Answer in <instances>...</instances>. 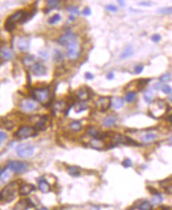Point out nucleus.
Segmentation results:
<instances>
[{
  "instance_id": "obj_47",
  "label": "nucleus",
  "mask_w": 172,
  "mask_h": 210,
  "mask_svg": "<svg viewBox=\"0 0 172 210\" xmlns=\"http://www.w3.org/2000/svg\"><path fill=\"white\" fill-rule=\"evenodd\" d=\"M106 77H107V79H109V80L113 79V77H114V74H113V72H109V73L107 74Z\"/></svg>"
},
{
  "instance_id": "obj_18",
  "label": "nucleus",
  "mask_w": 172,
  "mask_h": 210,
  "mask_svg": "<svg viewBox=\"0 0 172 210\" xmlns=\"http://www.w3.org/2000/svg\"><path fill=\"white\" fill-rule=\"evenodd\" d=\"M38 187L43 193H48L50 190V185L44 179L38 180Z\"/></svg>"
},
{
  "instance_id": "obj_42",
  "label": "nucleus",
  "mask_w": 172,
  "mask_h": 210,
  "mask_svg": "<svg viewBox=\"0 0 172 210\" xmlns=\"http://www.w3.org/2000/svg\"><path fill=\"white\" fill-rule=\"evenodd\" d=\"M106 9L109 11H111V12H116V11H118V7L111 4L107 5Z\"/></svg>"
},
{
  "instance_id": "obj_46",
  "label": "nucleus",
  "mask_w": 172,
  "mask_h": 210,
  "mask_svg": "<svg viewBox=\"0 0 172 210\" xmlns=\"http://www.w3.org/2000/svg\"><path fill=\"white\" fill-rule=\"evenodd\" d=\"M85 77H86V79L92 80L94 79V75L91 73H90V72H86V73L85 74Z\"/></svg>"
},
{
  "instance_id": "obj_11",
  "label": "nucleus",
  "mask_w": 172,
  "mask_h": 210,
  "mask_svg": "<svg viewBox=\"0 0 172 210\" xmlns=\"http://www.w3.org/2000/svg\"><path fill=\"white\" fill-rule=\"evenodd\" d=\"M30 71L35 76L41 77L47 74V68L40 63H35L30 66Z\"/></svg>"
},
{
  "instance_id": "obj_4",
  "label": "nucleus",
  "mask_w": 172,
  "mask_h": 210,
  "mask_svg": "<svg viewBox=\"0 0 172 210\" xmlns=\"http://www.w3.org/2000/svg\"><path fill=\"white\" fill-rule=\"evenodd\" d=\"M17 182H12L8 185H6L1 191V194H0L1 202L8 203L13 201L15 197V192L17 190Z\"/></svg>"
},
{
  "instance_id": "obj_33",
  "label": "nucleus",
  "mask_w": 172,
  "mask_h": 210,
  "mask_svg": "<svg viewBox=\"0 0 172 210\" xmlns=\"http://www.w3.org/2000/svg\"><path fill=\"white\" fill-rule=\"evenodd\" d=\"M144 99L147 103H151L152 101V99H153V93L151 91H147L145 92L144 96Z\"/></svg>"
},
{
  "instance_id": "obj_12",
  "label": "nucleus",
  "mask_w": 172,
  "mask_h": 210,
  "mask_svg": "<svg viewBox=\"0 0 172 210\" xmlns=\"http://www.w3.org/2000/svg\"><path fill=\"white\" fill-rule=\"evenodd\" d=\"M34 207V205L33 204L29 198L26 199L20 200L17 204L15 205L13 209L14 210H26L29 207Z\"/></svg>"
},
{
  "instance_id": "obj_15",
  "label": "nucleus",
  "mask_w": 172,
  "mask_h": 210,
  "mask_svg": "<svg viewBox=\"0 0 172 210\" xmlns=\"http://www.w3.org/2000/svg\"><path fill=\"white\" fill-rule=\"evenodd\" d=\"M14 57V52L11 50V48H6V47H2L1 48V58L6 62V61H10Z\"/></svg>"
},
{
  "instance_id": "obj_34",
  "label": "nucleus",
  "mask_w": 172,
  "mask_h": 210,
  "mask_svg": "<svg viewBox=\"0 0 172 210\" xmlns=\"http://www.w3.org/2000/svg\"><path fill=\"white\" fill-rule=\"evenodd\" d=\"M158 13L162 14H172V7H165V8H161L157 11Z\"/></svg>"
},
{
  "instance_id": "obj_50",
  "label": "nucleus",
  "mask_w": 172,
  "mask_h": 210,
  "mask_svg": "<svg viewBox=\"0 0 172 210\" xmlns=\"http://www.w3.org/2000/svg\"><path fill=\"white\" fill-rule=\"evenodd\" d=\"M139 4L141 5V6H151V2H141V3H139Z\"/></svg>"
},
{
  "instance_id": "obj_14",
  "label": "nucleus",
  "mask_w": 172,
  "mask_h": 210,
  "mask_svg": "<svg viewBox=\"0 0 172 210\" xmlns=\"http://www.w3.org/2000/svg\"><path fill=\"white\" fill-rule=\"evenodd\" d=\"M36 189L35 186L33 184H30V183H25L22 185L20 186L19 187L18 192L20 193V195L21 196H26L28 194H30L32 191H34Z\"/></svg>"
},
{
  "instance_id": "obj_37",
  "label": "nucleus",
  "mask_w": 172,
  "mask_h": 210,
  "mask_svg": "<svg viewBox=\"0 0 172 210\" xmlns=\"http://www.w3.org/2000/svg\"><path fill=\"white\" fill-rule=\"evenodd\" d=\"M67 11L71 13V14L72 15H79L80 14V11L77 7H75V6H70V7H67Z\"/></svg>"
},
{
  "instance_id": "obj_32",
  "label": "nucleus",
  "mask_w": 172,
  "mask_h": 210,
  "mask_svg": "<svg viewBox=\"0 0 172 210\" xmlns=\"http://www.w3.org/2000/svg\"><path fill=\"white\" fill-rule=\"evenodd\" d=\"M2 124L4 125L5 128L8 130H11L14 129L15 124L14 123V122L11 120H5L4 122H2Z\"/></svg>"
},
{
  "instance_id": "obj_2",
  "label": "nucleus",
  "mask_w": 172,
  "mask_h": 210,
  "mask_svg": "<svg viewBox=\"0 0 172 210\" xmlns=\"http://www.w3.org/2000/svg\"><path fill=\"white\" fill-rule=\"evenodd\" d=\"M29 93L32 99L44 105H45L50 100L51 90L49 86L33 88L30 90Z\"/></svg>"
},
{
  "instance_id": "obj_30",
  "label": "nucleus",
  "mask_w": 172,
  "mask_h": 210,
  "mask_svg": "<svg viewBox=\"0 0 172 210\" xmlns=\"http://www.w3.org/2000/svg\"><path fill=\"white\" fill-rule=\"evenodd\" d=\"M34 56L33 55H27V56L24 57L22 59V63L25 66H32V63H34Z\"/></svg>"
},
{
  "instance_id": "obj_13",
  "label": "nucleus",
  "mask_w": 172,
  "mask_h": 210,
  "mask_svg": "<svg viewBox=\"0 0 172 210\" xmlns=\"http://www.w3.org/2000/svg\"><path fill=\"white\" fill-rule=\"evenodd\" d=\"M18 48L21 52H25L30 48V40L27 36H22L18 41Z\"/></svg>"
},
{
  "instance_id": "obj_41",
  "label": "nucleus",
  "mask_w": 172,
  "mask_h": 210,
  "mask_svg": "<svg viewBox=\"0 0 172 210\" xmlns=\"http://www.w3.org/2000/svg\"><path fill=\"white\" fill-rule=\"evenodd\" d=\"M143 70H144V66L143 65H137L134 68V73L136 74H141Z\"/></svg>"
},
{
  "instance_id": "obj_49",
  "label": "nucleus",
  "mask_w": 172,
  "mask_h": 210,
  "mask_svg": "<svg viewBox=\"0 0 172 210\" xmlns=\"http://www.w3.org/2000/svg\"><path fill=\"white\" fill-rule=\"evenodd\" d=\"M166 190H167L168 193H170L172 194V183H170V184L168 185V186L166 188Z\"/></svg>"
},
{
  "instance_id": "obj_43",
  "label": "nucleus",
  "mask_w": 172,
  "mask_h": 210,
  "mask_svg": "<svg viewBox=\"0 0 172 210\" xmlns=\"http://www.w3.org/2000/svg\"><path fill=\"white\" fill-rule=\"evenodd\" d=\"M7 139V134H6L5 132L3 131H1L0 132V140H1V143L4 142L5 140Z\"/></svg>"
},
{
  "instance_id": "obj_51",
  "label": "nucleus",
  "mask_w": 172,
  "mask_h": 210,
  "mask_svg": "<svg viewBox=\"0 0 172 210\" xmlns=\"http://www.w3.org/2000/svg\"><path fill=\"white\" fill-rule=\"evenodd\" d=\"M118 2H119V4L122 6L125 5V1H118Z\"/></svg>"
},
{
  "instance_id": "obj_52",
  "label": "nucleus",
  "mask_w": 172,
  "mask_h": 210,
  "mask_svg": "<svg viewBox=\"0 0 172 210\" xmlns=\"http://www.w3.org/2000/svg\"><path fill=\"white\" fill-rule=\"evenodd\" d=\"M169 121H170V123L172 124V114H170V116H169Z\"/></svg>"
},
{
  "instance_id": "obj_9",
  "label": "nucleus",
  "mask_w": 172,
  "mask_h": 210,
  "mask_svg": "<svg viewBox=\"0 0 172 210\" xmlns=\"http://www.w3.org/2000/svg\"><path fill=\"white\" fill-rule=\"evenodd\" d=\"M20 108L25 112H32L37 110V105L35 101L31 99H22L20 101Z\"/></svg>"
},
{
  "instance_id": "obj_25",
  "label": "nucleus",
  "mask_w": 172,
  "mask_h": 210,
  "mask_svg": "<svg viewBox=\"0 0 172 210\" xmlns=\"http://www.w3.org/2000/svg\"><path fill=\"white\" fill-rule=\"evenodd\" d=\"M150 81H151V79H146V78H141V79L137 80V81H137V89L138 90L143 89Z\"/></svg>"
},
{
  "instance_id": "obj_10",
  "label": "nucleus",
  "mask_w": 172,
  "mask_h": 210,
  "mask_svg": "<svg viewBox=\"0 0 172 210\" xmlns=\"http://www.w3.org/2000/svg\"><path fill=\"white\" fill-rule=\"evenodd\" d=\"M91 96H92V91L90 88L86 87V86L79 89L76 93L77 100L81 102H86L89 100L91 98Z\"/></svg>"
},
{
  "instance_id": "obj_40",
  "label": "nucleus",
  "mask_w": 172,
  "mask_h": 210,
  "mask_svg": "<svg viewBox=\"0 0 172 210\" xmlns=\"http://www.w3.org/2000/svg\"><path fill=\"white\" fill-rule=\"evenodd\" d=\"M122 165H123V167H125V168H130V167H132V161H131L130 159L126 158V159H125L124 160H123V162H122Z\"/></svg>"
},
{
  "instance_id": "obj_35",
  "label": "nucleus",
  "mask_w": 172,
  "mask_h": 210,
  "mask_svg": "<svg viewBox=\"0 0 172 210\" xmlns=\"http://www.w3.org/2000/svg\"><path fill=\"white\" fill-rule=\"evenodd\" d=\"M54 58H55V60L57 61V62H60V61L63 60V54H62V52H61L60 50L55 51Z\"/></svg>"
},
{
  "instance_id": "obj_1",
  "label": "nucleus",
  "mask_w": 172,
  "mask_h": 210,
  "mask_svg": "<svg viewBox=\"0 0 172 210\" xmlns=\"http://www.w3.org/2000/svg\"><path fill=\"white\" fill-rule=\"evenodd\" d=\"M57 43L67 48V55L70 60H76L80 55L81 48L77 36L72 33H67L57 39Z\"/></svg>"
},
{
  "instance_id": "obj_29",
  "label": "nucleus",
  "mask_w": 172,
  "mask_h": 210,
  "mask_svg": "<svg viewBox=\"0 0 172 210\" xmlns=\"http://www.w3.org/2000/svg\"><path fill=\"white\" fill-rule=\"evenodd\" d=\"M136 96H137L136 92L133 91H131L126 94L125 97V100L128 103L133 102V101L135 100V99H136Z\"/></svg>"
},
{
  "instance_id": "obj_16",
  "label": "nucleus",
  "mask_w": 172,
  "mask_h": 210,
  "mask_svg": "<svg viewBox=\"0 0 172 210\" xmlns=\"http://www.w3.org/2000/svg\"><path fill=\"white\" fill-rule=\"evenodd\" d=\"M60 5V1H57V0H50V1H47V6L44 8V12L45 14L48 13L53 9L57 8Z\"/></svg>"
},
{
  "instance_id": "obj_6",
  "label": "nucleus",
  "mask_w": 172,
  "mask_h": 210,
  "mask_svg": "<svg viewBox=\"0 0 172 210\" xmlns=\"http://www.w3.org/2000/svg\"><path fill=\"white\" fill-rule=\"evenodd\" d=\"M6 167L8 168L11 171H14L18 174H22V173L25 172L28 169V165L26 162L24 161H18V160H10L7 163Z\"/></svg>"
},
{
  "instance_id": "obj_8",
  "label": "nucleus",
  "mask_w": 172,
  "mask_h": 210,
  "mask_svg": "<svg viewBox=\"0 0 172 210\" xmlns=\"http://www.w3.org/2000/svg\"><path fill=\"white\" fill-rule=\"evenodd\" d=\"M112 105V99L110 96H100L95 102V106L102 112L106 111Z\"/></svg>"
},
{
  "instance_id": "obj_28",
  "label": "nucleus",
  "mask_w": 172,
  "mask_h": 210,
  "mask_svg": "<svg viewBox=\"0 0 172 210\" xmlns=\"http://www.w3.org/2000/svg\"><path fill=\"white\" fill-rule=\"evenodd\" d=\"M155 138H156V135H155V133H147V134H145V135L143 136L141 139H142L143 142H145V143H149V142L154 141Z\"/></svg>"
},
{
  "instance_id": "obj_31",
  "label": "nucleus",
  "mask_w": 172,
  "mask_h": 210,
  "mask_svg": "<svg viewBox=\"0 0 172 210\" xmlns=\"http://www.w3.org/2000/svg\"><path fill=\"white\" fill-rule=\"evenodd\" d=\"M60 20H61L60 14H54L53 16H52L50 18L48 19V23L51 24V25H54V24H56V23L59 22Z\"/></svg>"
},
{
  "instance_id": "obj_38",
  "label": "nucleus",
  "mask_w": 172,
  "mask_h": 210,
  "mask_svg": "<svg viewBox=\"0 0 172 210\" xmlns=\"http://www.w3.org/2000/svg\"><path fill=\"white\" fill-rule=\"evenodd\" d=\"M161 90H162V91H163V92H164V93L169 94V93H170V92H171L172 89L170 87V86H169V85H162Z\"/></svg>"
},
{
  "instance_id": "obj_55",
  "label": "nucleus",
  "mask_w": 172,
  "mask_h": 210,
  "mask_svg": "<svg viewBox=\"0 0 172 210\" xmlns=\"http://www.w3.org/2000/svg\"><path fill=\"white\" fill-rule=\"evenodd\" d=\"M39 210H48L47 208H41V209H39Z\"/></svg>"
},
{
  "instance_id": "obj_23",
  "label": "nucleus",
  "mask_w": 172,
  "mask_h": 210,
  "mask_svg": "<svg viewBox=\"0 0 172 210\" xmlns=\"http://www.w3.org/2000/svg\"><path fill=\"white\" fill-rule=\"evenodd\" d=\"M125 100L121 97H116L114 100L112 101V105L115 109H119L124 106Z\"/></svg>"
},
{
  "instance_id": "obj_7",
  "label": "nucleus",
  "mask_w": 172,
  "mask_h": 210,
  "mask_svg": "<svg viewBox=\"0 0 172 210\" xmlns=\"http://www.w3.org/2000/svg\"><path fill=\"white\" fill-rule=\"evenodd\" d=\"M34 152V146L29 144H21L17 148L18 156L21 158H29Z\"/></svg>"
},
{
  "instance_id": "obj_17",
  "label": "nucleus",
  "mask_w": 172,
  "mask_h": 210,
  "mask_svg": "<svg viewBox=\"0 0 172 210\" xmlns=\"http://www.w3.org/2000/svg\"><path fill=\"white\" fill-rule=\"evenodd\" d=\"M48 121V117L46 115H43L40 118V119L38 120V122L36 123L35 128L37 130H42L45 129L46 127V123Z\"/></svg>"
},
{
  "instance_id": "obj_20",
  "label": "nucleus",
  "mask_w": 172,
  "mask_h": 210,
  "mask_svg": "<svg viewBox=\"0 0 172 210\" xmlns=\"http://www.w3.org/2000/svg\"><path fill=\"white\" fill-rule=\"evenodd\" d=\"M90 146H92V148L94 149H102L103 147H105V144L104 142V141L99 139H95L94 138L93 140H91L90 142Z\"/></svg>"
},
{
  "instance_id": "obj_45",
  "label": "nucleus",
  "mask_w": 172,
  "mask_h": 210,
  "mask_svg": "<svg viewBox=\"0 0 172 210\" xmlns=\"http://www.w3.org/2000/svg\"><path fill=\"white\" fill-rule=\"evenodd\" d=\"M83 14L85 15V16H90L91 14V11H90V7H86L83 11Z\"/></svg>"
},
{
  "instance_id": "obj_39",
  "label": "nucleus",
  "mask_w": 172,
  "mask_h": 210,
  "mask_svg": "<svg viewBox=\"0 0 172 210\" xmlns=\"http://www.w3.org/2000/svg\"><path fill=\"white\" fill-rule=\"evenodd\" d=\"M170 77H171L170 74L167 73V74H165L163 75V76H161L160 78V80L162 81V82H167V81H170Z\"/></svg>"
},
{
  "instance_id": "obj_27",
  "label": "nucleus",
  "mask_w": 172,
  "mask_h": 210,
  "mask_svg": "<svg viewBox=\"0 0 172 210\" xmlns=\"http://www.w3.org/2000/svg\"><path fill=\"white\" fill-rule=\"evenodd\" d=\"M139 210H151L152 208V205L151 204V202H149L148 201H144L138 205Z\"/></svg>"
},
{
  "instance_id": "obj_53",
  "label": "nucleus",
  "mask_w": 172,
  "mask_h": 210,
  "mask_svg": "<svg viewBox=\"0 0 172 210\" xmlns=\"http://www.w3.org/2000/svg\"><path fill=\"white\" fill-rule=\"evenodd\" d=\"M168 99H169V100H170V101H171V102H172V94H170V96H168Z\"/></svg>"
},
{
  "instance_id": "obj_5",
  "label": "nucleus",
  "mask_w": 172,
  "mask_h": 210,
  "mask_svg": "<svg viewBox=\"0 0 172 210\" xmlns=\"http://www.w3.org/2000/svg\"><path fill=\"white\" fill-rule=\"evenodd\" d=\"M37 133V130H36L35 127H30V126H21L15 132L14 136L18 140H22L35 136Z\"/></svg>"
},
{
  "instance_id": "obj_22",
  "label": "nucleus",
  "mask_w": 172,
  "mask_h": 210,
  "mask_svg": "<svg viewBox=\"0 0 172 210\" xmlns=\"http://www.w3.org/2000/svg\"><path fill=\"white\" fill-rule=\"evenodd\" d=\"M133 54V48L132 46H128L124 49V51L122 52L121 54V58L122 59H125V58L130 57Z\"/></svg>"
},
{
  "instance_id": "obj_44",
  "label": "nucleus",
  "mask_w": 172,
  "mask_h": 210,
  "mask_svg": "<svg viewBox=\"0 0 172 210\" xmlns=\"http://www.w3.org/2000/svg\"><path fill=\"white\" fill-rule=\"evenodd\" d=\"M160 40H161V36L159 34H154L151 36V40L154 42H159Z\"/></svg>"
},
{
  "instance_id": "obj_24",
  "label": "nucleus",
  "mask_w": 172,
  "mask_h": 210,
  "mask_svg": "<svg viewBox=\"0 0 172 210\" xmlns=\"http://www.w3.org/2000/svg\"><path fill=\"white\" fill-rule=\"evenodd\" d=\"M74 108H75V111L76 113H80L83 111L86 110L87 109V106L86 105L85 102H80L76 103L75 105H74Z\"/></svg>"
},
{
  "instance_id": "obj_48",
  "label": "nucleus",
  "mask_w": 172,
  "mask_h": 210,
  "mask_svg": "<svg viewBox=\"0 0 172 210\" xmlns=\"http://www.w3.org/2000/svg\"><path fill=\"white\" fill-rule=\"evenodd\" d=\"M26 74H27V85L30 86V84H31V78H30V75L29 72H26Z\"/></svg>"
},
{
  "instance_id": "obj_54",
  "label": "nucleus",
  "mask_w": 172,
  "mask_h": 210,
  "mask_svg": "<svg viewBox=\"0 0 172 210\" xmlns=\"http://www.w3.org/2000/svg\"><path fill=\"white\" fill-rule=\"evenodd\" d=\"M169 142H170V145H172V136L170 137V139H169Z\"/></svg>"
},
{
  "instance_id": "obj_36",
  "label": "nucleus",
  "mask_w": 172,
  "mask_h": 210,
  "mask_svg": "<svg viewBox=\"0 0 172 210\" xmlns=\"http://www.w3.org/2000/svg\"><path fill=\"white\" fill-rule=\"evenodd\" d=\"M162 201H163V198H162V196L160 195V193H156V194H154L153 198H152V201H151V202H153L154 204H159V203H160Z\"/></svg>"
},
{
  "instance_id": "obj_3",
  "label": "nucleus",
  "mask_w": 172,
  "mask_h": 210,
  "mask_svg": "<svg viewBox=\"0 0 172 210\" xmlns=\"http://www.w3.org/2000/svg\"><path fill=\"white\" fill-rule=\"evenodd\" d=\"M25 11H23V10H19V11L14 13L11 16H9V17L6 18V21H5V30L9 32V33H11V32L15 29V27H16L17 23H21V19H22L24 14H25Z\"/></svg>"
},
{
  "instance_id": "obj_26",
  "label": "nucleus",
  "mask_w": 172,
  "mask_h": 210,
  "mask_svg": "<svg viewBox=\"0 0 172 210\" xmlns=\"http://www.w3.org/2000/svg\"><path fill=\"white\" fill-rule=\"evenodd\" d=\"M69 127L71 130L75 131V132H78V131L82 130V124H81L80 121H73V122H71L70 123Z\"/></svg>"
},
{
  "instance_id": "obj_19",
  "label": "nucleus",
  "mask_w": 172,
  "mask_h": 210,
  "mask_svg": "<svg viewBox=\"0 0 172 210\" xmlns=\"http://www.w3.org/2000/svg\"><path fill=\"white\" fill-rule=\"evenodd\" d=\"M116 122H117V117L113 116V115H108L102 121L103 125L107 127H111L114 126Z\"/></svg>"
},
{
  "instance_id": "obj_21",
  "label": "nucleus",
  "mask_w": 172,
  "mask_h": 210,
  "mask_svg": "<svg viewBox=\"0 0 172 210\" xmlns=\"http://www.w3.org/2000/svg\"><path fill=\"white\" fill-rule=\"evenodd\" d=\"M67 171H68L70 175L73 177L80 176L81 174L80 168L77 166H68L67 167Z\"/></svg>"
}]
</instances>
